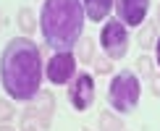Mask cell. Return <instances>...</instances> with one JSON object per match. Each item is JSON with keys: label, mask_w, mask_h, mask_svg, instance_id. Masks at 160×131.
<instances>
[{"label": "cell", "mask_w": 160, "mask_h": 131, "mask_svg": "<svg viewBox=\"0 0 160 131\" xmlns=\"http://www.w3.org/2000/svg\"><path fill=\"white\" fill-rule=\"evenodd\" d=\"M155 63L160 66V37L155 39Z\"/></svg>", "instance_id": "cell-18"}, {"label": "cell", "mask_w": 160, "mask_h": 131, "mask_svg": "<svg viewBox=\"0 0 160 131\" xmlns=\"http://www.w3.org/2000/svg\"><path fill=\"white\" fill-rule=\"evenodd\" d=\"M100 47L110 61H121L129 52V29L118 21V18H105L102 29H100Z\"/></svg>", "instance_id": "cell-4"}, {"label": "cell", "mask_w": 160, "mask_h": 131, "mask_svg": "<svg viewBox=\"0 0 160 131\" xmlns=\"http://www.w3.org/2000/svg\"><path fill=\"white\" fill-rule=\"evenodd\" d=\"M0 131H13L11 126H3V123H0Z\"/></svg>", "instance_id": "cell-20"}, {"label": "cell", "mask_w": 160, "mask_h": 131, "mask_svg": "<svg viewBox=\"0 0 160 131\" xmlns=\"http://www.w3.org/2000/svg\"><path fill=\"white\" fill-rule=\"evenodd\" d=\"M158 26H160V11H158Z\"/></svg>", "instance_id": "cell-21"}, {"label": "cell", "mask_w": 160, "mask_h": 131, "mask_svg": "<svg viewBox=\"0 0 160 131\" xmlns=\"http://www.w3.org/2000/svg\"><path fill=\"white\" fill-rule=\"evenodd\" d=\"M32 105L26 108V123H34V126H39V129H48L50 126V118H52V95L50 92H42L39 89L37 92V97H32L29 100Z\"/></svg>", "instance_id": "cell-8"}, {"label": "cell", "mask_w": 160, "mask_h": 131, "mask_svg": "<svg viewBox=\"0 0 160 131\" xmlns=\"http://www.w3.org/2000/svg\"><path fill=\"white\" fill-rule=\"evenodd\" d=\"M155 26L158 24H147V26H144V29H142V34H139V45H142V47H150V42H155Z\"/></svg>", "instance_id": "cell-13"}, {"label": "cell", "mask_w": 160, "mask_h": 131, "mask_svg": "<svg viewBox=\"0 0 160 131\" xmlns=\"http://www.w3.org/2000/svg\"><path fill=\"white\" fill-rule=\"evenodd\" d=\"M82 8L89 21H105L113 11V0H82Z\"/></svg>", "instance_id": "cell-9"}, {"label": "cell", "mask_w": 160, "mask_h": 131, "mask_svg": "<svg viewBox=\"0 0 160 131\" xmlns=\"http://www.w3.org/2000/svg\"><path fill=\"white\" fill-rule=\"evenodd\" d=\"M139 97H142V84H139V76L131 74V71H118L110 79L108 87V105L113 113L118 115H129L137 110Z\"/></svg>", "instance_id": "cell-3"}, {"label": "cell", "mask_w": 160, "mask_h": 131, "mask_svg": "<svg viewBox=\"0 0 160 131\" xmlns=\"http://www.w3.org/2000/svg\"><path fill=\"white\" fill-rule=\"evenodd\" d=\"M95 95H97V87H95V76L82 71V74H76L71 79V87H68V102L71 108L79 110V113H84V110L92 108V102H95Z\"/></svg>", "instance_id": "cell-6"}, {"label": "cell", "mask_w": 160, "mask_h": 131, "mask_svg": "<svg viewBox=\"0 0 160 131\" xmlns=\"http://www.w3.org/2000/svg\"><path fill=\"white\" fill-rule=\"evenodd\" d=\"M13 115H16L13 102H11V100H0V123H3V121H11Z\"/></svg>", "instance_id": "cell-14"}, {"label": "cell", "mask_w": 160, "mask_h": 131, "mask_svg": "<svg viewBox=\"0 0 160 131\" xmlns=\"http://www.w3.org/2000/svg\"><path fill=\"white\" fill-rule=\"evenodd\" d=\"M113 8H116V18L126 29H134L144 24L150 13V0H113Z\"/></svg>", "instance_id": "cell-7"}, {"label": "cell", "mask_w": 160, "mask_h": 131, "mask_svg": "<svg viewBox=\"0 0 160 131\" xmlns=\"http://www.w3.org/2000/svg\"><path fill=\"white\" fill-rule=\"evenodd\" d=\"M150 84H152V95H158V97H160V76L152 74V76H150Z\"/></svg>", "instance_id": "cell-17"}, {"label": "cell", "mask_w": 160, "mask_h": 131, "mask_svg": "<svg viewBox=\"0 0 160 131\" xmlns=\"http://www.w3.org/2000/svg\"><path fill=\"white\" fill-rule=\"evenodd\" d=\"M152 71H155V66H152V61H150V58L147 55H144V58H139V74H142V76H152Z\"/></svg>", "instance_id": "cell-16"}, {"label": "cell", "mask_w": 160, "mask_h": 131, "mask_svg": "<svg viewBox=\"0 0 160 131\" xmlns=\"http://www.w3.org/2000/svg\"><path fill=\"white\" fill-rule=\"evenodd\" d=\"M121 118L113 115L110 110H105L102 115H100V131H121Z\"/></svg>", "instance_id": "cell-12"}, {"label": "cell", "mask_w": 160, "mask_h": 131, "mask_svg": "<svg viewBox=\"0 0 160 131\" xmlns=\"http://www.w3.org/2000/svg\"><path fill=\"white\" fill-rule=\"evenodd\" d=\"M42 52L29 37H13L0 55V84L13 102H29L42 89Z\"/></svg>", "instance_id": "cell-1"}, {"label": "cell", "mask_w": 160, "mask_h": 131, "mask_svg": "<svg viewBox=\"0 0 160 131\" xmlns=\"http://www.w3.org/2000/svg\"><path fill=\"white\" fill-rule=\"evenodd\" d=\"M24 131H39V126H34V123H24Z\"/></svg>", "instance_id": "cell-19"}, {"label": "cell", "mask_w": 160, "mask_h": 131, "mask_svg": "<svg viewBox=\"0 0 160 131\" xmlns=\"http://www.w3.org/2000/svg\"><path fill=\"white\" fill-rule=\"evenodd\" d=\"M95 66H97V68H95L97 74H110V71H113V61H110L108 55H105V58H97Z\"/></svg>", "instance_id": "cell-15"}, {"label": "cell", "mask_w": 160, "mask_h": 131, "mask_svg": "<svg viewBox=\"0 0 160 131\" xmlns=\"http://www.w3.org/2000/svg\"><path fill=\"white\" fill-rule=\"evenodd\" d=\"M74 55H76V61L89 63L92 58H95V42H92L89 37H87V39H79V42H76V52H74Z\"/></svg>", "instance_id": "cell-10"}, {"label": "cell", "mask_w": 160, "mask_h": 131, "mask_svg": "<svg viewBox=\"0 0 160 131\" xmlns=\"http://www.w3.org/2000/svg\"><path fill=\"white\" fill-rule=\"evenodd\" d=\"M84 8L82 0H45L39 11V32L52 52L74 50L84 34Z\"/></svg>", "instance_id": "cell-2"}, {"label": "cell", "mask_w": 160, "mask_h": 131, "mask_svg": "<svg viewBox=\"0 0 160 131\" xmlns=\"http://www.w3.org/2000/svg\"><path fill=\"white\" fill-rule=\"evenodd\" d=\"M18 29H21L24 34H32V32L37 29V18H34V13H32V8L18 11Z\"/></svg>", "instance_id": "cell-11"}, {"label": "cell", "mask_w": 160, "mask_h": 131, "mask_svg": "<svg viewBox=\"0 0 160 131\" xmlns=\"http://www.w3.org/2000/svg\"><path fill=\"white\" fill-rule=\"evenodd\" d=\"M76 55L74 50H66V52H52L50 61L45 63V76H48L50 84H71V79L76 76Z\"/></svg>", "instance_id": "cell-5"}, {"label": "cell", "mask_w": 160, "mask_h": 131, "mask_svg": "<svg viewBox=\"0 0 160 131\" xmlns=\"http://www.w3.org/2000/svg\"><path fill=\"white\" fill-rule=\"evenodd\" d=\"M84 131H87V129H84Z\"/></svg>", "instance_id": "cell-22"}]
</instances>
